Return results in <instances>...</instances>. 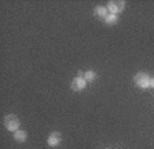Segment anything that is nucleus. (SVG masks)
<instances>
[{"label": "nucleus", "mask_w": 154, "mask_h": 149, "mask_svg": "<svg viewBox=\"0 0 154 149\" xmlns=\"http://www.w3.org/2000/svg\"><path fill=\"white\" fill-rule=\"evenodd\" d=\"M95 78H96V74L94 73L92 71L85 72V74H84V79H85V81H92Z\"/></svg>", "instance_id": "8"}, {"label": "nucleus", "mask_w": 154, "mask_h": 149, "mask_svg": "<svg viewBox=\"0 0 154 149\" xmlns=\"http://www.w3.org/2000/svg\"><path fill=\"white\" fill-rule=\"evenodd\" d=\"M124 6H125L124 2H110V3L107 4V8H109L112 13H120V11L124 10Z\"/></svg>", "instance_id": "4"}, {"label": "nucleus", "mask_w": 154, "mask_h": 149, "mask_svg": "<svg viewBox=\"0 0 154 149\" xmlns=\"http://www.w3.org/2000/svg\"><path fill=\"white\" fill-rule=\"evenodd\" d=\"M14 138H15L18 142H23V141H26V133L22 131V130H17L15 134H14Z\"/></svg>", "instance_id": "6"}, {"label": "nucleus", "mask_w": 154, "mask_h": 149, "mask_svg": "<svg viewBox=\"0 0 154 149\" xmlns=\"http://www.w3.org/2000/svg\"><path fill=\"white\" fill-rule=\"evenodd\" d=\"M85 84H87L85 79L81 78L80 74H79V76H77V78H74L73 81H72V88H73L74 91H81L84 87H85Z\"/></svg>", "instance_id": "3"}, {"label": "nucleus", "mask_w": 154, "mask_h": 149, "mask_svg": "<svg viewBox=\"0 0 154 149\" xmlns=\"http://www.w3.org/2000/svg\"><path fill=\"white\" fill-rule=\"evenodd\" d=\"M105 20H106V22L109 24V25H113V24H116V22H117V17H116L114 14H110V15H107V17H106Z\"/></svg>", "instance_id": "9"}, {"label": "nucleus", "mask_w": 154, "mask_h": 149, "mask_svg": "<svg viewBox=\"0 0 154 149\" xmlns=\"http://www.w3.org/2000/svg\"><path fill=\"white\" fill-rule=\"evenodd\" d=\"M107 10H106L105 7H96L95 8V14L98 17H103V18H106V17H107Z\"/></svg>", "instance_id": "7"}, {"label": "nucleus", "mask_w": 154, "mask_h": 149, "mask_svg": "<svg viewBox=\"0 0 154 149\" xmlns=\"http://www.w3.org/2000/svg\"><path fill=\"white\" fill-rule=\"evenodd\" d=\"M149 86H150V87H154V79H150V84Z\"/></svg>", "instance_id": "10"}, {"label": "nucleus", "mask_w": 154, "mask_h": 149, "mask_svg": "<svg viewBox=\"0 0 154 149\" xmlns=\"http://www.w3.org/2000/svg\"><path fill=\"white\" fill-rule=\"evenodd\" d=\"M4 126L10 131H17L19 127V120L14 115H7L6 119H4Z\"/></svg>", "instance_id": "1"}, {"label": "nucleus", "mask_w": 154, "mask_h": 149, "mask_svg": "<svg viewBox=\"0 0 154 149\" xmlns=\"http://www.w3.org/2000/svg\"><path fill=\"white\" fill-rule=\"evenodd\" d=\"M61 134L59 133H52V134H50V137H48V145L50 146H57L58 144L61 142Z\"/></svg>", "instance_id": "5"}, {"label": "nucleus", "mask_w": 154, "mask_h": 149, "mask_svg": "<svg viewBox=\"0 0 154 149\" xmlns=\"http://www.w3.org/2000/svg\"><path fill=\"white\" fill-rule=\"evenodd\" d=\"M135 84L140 88H146L150 84V79H149V76L146 73H138L135 76Z\"/></svg>", "instance_id": "2"}]
</instances>
